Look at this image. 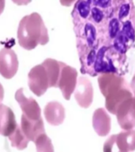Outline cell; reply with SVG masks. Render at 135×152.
Wrapping results in <instances>:
<instances>
[{"label": "cell", "mask_w": 135, "mask_h": 152, "mask_svg": "<svg viewBox=\"0 0 135 152\" xmlns=\"http://www.w3.org/2000/svg\"><path fill=\"white\" fill-rule=\"evenodd\" d=\"M34 142L37 152H54L52 140L45 133L40 135Z\"/></svg>", "instance_id": "e0dca14e"}, {"label": "cell", "mask_w": 135, "mask_h": 152, "mask_svg": "<svg viewBox=\"0 0 135 152\" xmlns=\"http://www.w3.org/2000/svg\"><path fill=\"white\" fill-rule=\"evenodd\" d=\"M97 82L100 92L105 97V107L111 114L115 115L118 105L134 96L127 81L117 73L100 74L98 75Z\"/></svg>", "instance_id": "7a4b0ae2"}, {"label": "cell", "mask_w": 135, "mask_h": 152, "mask_svg": "<svg viewBox=\"0 0 135 152\" xmlns=\"http://www.w3.org/2000/svg\"><path fill=\"white\" fill-rule=\"evenodd\" d=\"M44 116L46 121L53 126L61 124L65 119V109L63 105L58 102L47 103L44 108Z\"/></svg>", "instance_id": "4fadbf2b"}, {"label": "cell", "mask_w": 135, "mask_h": 152, "mask_svg": "<svg viewBox=\"0 0 135 152\" xmlns=\"http://www.w3.org/2000/svg\"><path fill=\"white\" fill-rule=\"evenodd\" d=\"M20 127L28 140L33 142H35L40 135L45 133L44 124L41 117L38 120H32L23 114L21 116Z\"/></svg>", "instance_id": "30bf717a"}, {"label": "cell", "mask_w": 135, "mask_h": 152, "mask_svg": "<svg viewBox=\"0 0 135 152\" xmlns=\"http://www.w3.org/2000/svg\"><path fill=\"white\" fill-rule=\"evenodd\" d=\"M85 21L73 25L81 72L96 77L126 71V53L135 46L133 0H91Z\"/></svg>", "instance_id": "6da1fadb"}, {"label": "cell", "mask_w": 135, "mask_h": 152, "mask_svg": "<svg viewBox=\"0 0 135 152\" xmlns=\"http://www.w3.org/2000/svg\"><path fill=\"white\" fill-rule=\"evenodd\" d=\"M28 84L31 91L38 97L42 96L50 87L48 74L42 64L31 69L28 75Z\"/></svg>", "instance_id": "277c9868"}, {"label": "cell", "mask_w": 135, "mask_h": 152, "mask_svg": "<svg viewBox=\"0 0 135 152\" xmlns=\"http://www.w3.org/2000/svg\"><path fill=\"white\" fill-rule=\"evenodd\" d=\"M15 99L18 102L23 114L32 120H38L41 117V109L36 100L33 97H27L23 93V88L17 90Z\"/></svg>", "instance_id": "9c48e42d"}, {"label": "cell", "mask_w": 135, "mask_h": 152, "mask_svg": "<svg viewBox=\"0 0 135 152\" xmlns=\"http://www.w3.org/2000/svg\"><path fill=\"white\" fill-rule=\"evenodd\" d=\"M8 137H9V141L11 142L12 147H16L17 149L18 150L25 149L29 142L28 138L24 134L21 127L18 124L13 133H11Z\"/></svg>", "instance_id": "2e32d148"}, {"label": "cell", "mask_w": 135, "mask_h": 152, "mask_svg": "<svg viewBox=\"0 0 135 152\" xmlns=\"http://www.w3.org/2000/svg\"><path fill=\"white\" fill-rule=\"evenodd\" d=\"M17 126L14 112L7 105L0 104V135L9 136Z\"/></svg>", "instance_id": "7c38bea8"}, {"label": "cell", "mask_w": 135, "mask_h": 152, "mask_svg": "<svg viewBox=\"0 0 135 152\" xmlns=\"http://www.w3.org/2000/svg\"><path fill=\"white\" fill-rule=\"evenodd\" d=\"M17 40L21 47L34 49L38 45H44L49 41L47 29L38 13H32L21 19L17 28Z\"/></svg>", "instance_id": "3957f363"}, {"label": "cell", "mask_w": 135, "mask_h": 152, "mask_svg": "<svg viewBox=\"0 0 135 152\" xmlns=\"http://www.w3.org/2000/svg\"><path fill=\"white\" fill-rule=\"evenodd\" d=\"M12 1L18 6H25L32 2V0H12Z\"/></svg>", "instance_id": "d6986e66"}, {"label": "cell", "mask_w": 135, "mask_h": 152, "mask_svg": "<svg viewBox=\"0 0 135 152\" xmlns=\"http://www.w3.org/2000/svg\"><path fill=\"white\" fill-rule=\"evenodd\" d=\"M104 152H123L116 143L115 135H111L104 142Z\"/></svg>", "instance_id": "ac0fdd59"}, {"label": "cell", "mask_w": 135, "mask_h": 152, "mask_svg": "<svg viewBox=\"0 0 135 152\" xmlns=\"http://www.w3.org/2000/svg\"><path fill=\"white\" fill-rule=\"evenodd\" d=\"M117 121L123 130L135 127V96L128 98L118 105L116 111Z\"/></svg>", "instance_id": "8992f818"}, {"label": "cell", "mask_w": 135, "mask_h": 152, "mask_svg": "<svg viewBox=\"0 0 135 152\" xmlns=\"http://www.w3.org/2000/svg\"><path fill=\"white\" fill-rule=\"evenodd\" d=\"M18 70V60L14 50L4 48L0 51V74L6 78H11Z\"/></svg>", "instance_id": "52a82bcc"}, {"label": "cell", "mask_w": 135, "mask_h": 152, "mask_svg": "<svg viewBox=\"0 0 135 152\" xmlns=\"http://www.w3.org/2000/svg\"><path fill=\"white\" fill-rule=\"evenodd\" d=\"M92 126L99 136H106L111 131V117L104 108L95 110L92 116Z\"/></svg>", "instance_id": "8fae6325"}, {"label": "cell", "mask_w": 135, "mask_h": 152, "mask_svg": "<svg viewBox=\"0 0 135 152\" xmlns=\"http://www.w3.org/2000/svg\"><path fill=\"white\" fill-rule=\"evenodd\" d=\"M77 0H60V2H61V4L62 6H64V7H70V6H71Z\"/></svg>", "instance_id": "ffe728a7"}, {"label": "cell", "mask_w": 135, "mask_h": 152, "mask_svg": "<svg viewBox=\"0 0 135 152\" xmlns=\"http://www.w3.org/2000/svg\"><path fill=\"white\" fill-rule=\"evenodd\" d=\"M116 143L123 152L135 151V130H123L115 135Z\"/></svg>", "instance_id": "5bb4252c"}, {"label": "cell", "mask_w": 135, "mask_h": 152, "mask_svg": "<svg viewBox=\"0 0 135 152\" xmlns=\"http://www.w3.org/2000/svg\"><path fill=\"white\" fill-rule=\"evenodd\" d=\"M74 97L81 108L87 109L91 105L93 100V88L89 78L84 76L78 78L74 90Z\"/></svg>", "instance_id": "ba28073f"}, {"label": "cell", "mask_w": 135, "mask_h": 152, "mask_svg": "<svg viewBox=\"0 0 135 152\" xmlns=\"http://www.w3.org/2000/svg\"><path fill=\"white\" fill-rule=\"evenodd\" d=\"M42 64L45 66L48 74L50 87H57L62 62L57 61L53 59H47L43 62Z\"/></svg>", "instance_id": "9a60e30c"}, {"label": "cell", "mask_w": 135, "mask_h": 152, "mask_svg": "<svg viewBox=\"0 0 135 152\" xmlns=\"http://www.w3.org/2000/svg\"><path fill=\"white\" fill-rule=\"evenodd\" d=\"M78 82V71L75 68L62 63L59 75L57 87L61 90L64 98L70 100L72 94L74 92Z\"/></svg>", "instance_id": "5b68a950"}, {"label": "cell", "mask_w": 135, "mask_h": 152, "mask_svg": "<svg viewBox=\"0 0 135 152\" xmlns=\"http://www.w3.org/2000/svg\"><path fill=\"white\" fill-rule=\"evenodd\" d=\"M130 89H131V91H132L133 94L134 96H135V73L133 76V78L131 82H130Z\"/></svg>", "instance_id": "44dd1931"}, {"label": "cell", "mask_w": 135, "mask_h": 152, "mask_svg": "<svg viewBox=\"0 0 135 152\" xmlns=\"http://www.w3.org/2000/svg\"><path fill=\"white\" fill-rule=\"evenodd\" d=\"M5 7V0H0V15L3 12Z\"/></svg>", "instance_id": "603a6c76"}, {"label": "cell", "mask_w": 135, "mask_h": 152, "mask_svg": "<svg viewBox=\"0 0 135 152\" xmlns=\"http://www.w3.org/2000/svg\"><path fill=\"white\" fill-rule=\"evenodd\" d=\"M3 97H4V90H3V87L0 83V104L2 103Z\"/></svg>", "instance_id": "7402d4cb"}]
</instances>
